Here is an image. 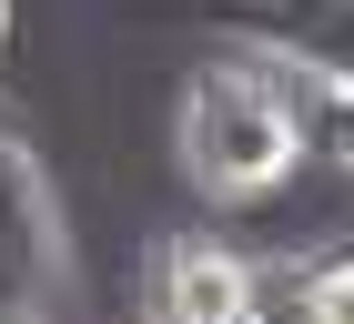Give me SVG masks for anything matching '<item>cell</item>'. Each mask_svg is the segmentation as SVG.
I'll return each instance as SVG.
<instances>
[{
	"instance_id": "6da1fadb",
	"label": "cell",
	"mask_w": 354,
	"mask_h": 324,
	"mask_svg": "<svg viewBox=\"0 0 354 324\" xmlns=\"http://www.w3.org/2000/svg\"><path fill=\"white\" fill-rule=\"evenodd\" d=\"M314 71L253 41H223L172 102V162L203 203H273L314 162Z\"/></svg>"
},
{
	"instance_id": "7a4b0ae2",
	"label": "cell",
	"mask_w": 354,
	"mask_h": 324,
	"mask_svg": "<svg viewBox=\"0 0 354 324\" xmlns=\"http://www.w3.org/2000/svg\"><path fill=\"white\" fill-rule=\"evenodd\" d=\"M61 213H51V183H41V162H30L21 122L0 111V314H41L61 294Z\"/></svg>"
},
{
	"instance_id": "3957f363",
	"label": "cell",
	"mask_w": 354,
	"mask_h": 324,
	"mask_svg": "<svg viewBox=\"0 0 354 324\" xmlns=\"http://www.w3.org/2000/svg\"><path fill=\"white\" fill-rule=\"evenodd\" d=\"M263 294V264L203 233H162L142 264V314H183V324H243Z\"/></svg>"
},
{
	"instance_id": "277c9868",
	"label": "cell",
	"mask_w": 354,
	"mask_h": 324,
	"mask_svg": "<svg viewBox=\"0 0 354 324\" xmlns=\"http://www.w3.org/2000/svg\"><path fill=\"white\" fill-rule=\"evenodd\" d=\"M10 30H21V10H10V0H0V51H10Z\"/></svg>"
}]
</instances>
